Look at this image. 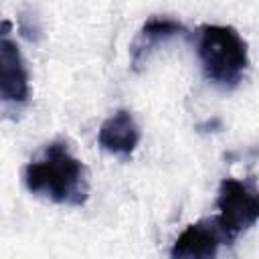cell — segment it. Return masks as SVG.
I'll list each match as a JSON object with an SVG mask.
<instances>
[{
    "label": "cell",
    "instance_id": "obj_1",
    "mask_svg": "<svg viewBox=\"0 0 259 259\" xmlns=\"http://www.w3.org/2000/svg\"><path fill=\"white\" fill-rule=\"evenodd\" d=\"M24 184L32 194L57 204L81 206L89 198V176L85 164L75 158L63 140L42 148L38 158L26 164Z\"/></svg>",
    "mask_w": 259,
    "mask_h": 259
},
{
    "label": "cell",
    "instance_id": "obj_2",
    "mask_svg": "<svg viewBox=\"0 0 259 259\" xmlns=\"http://www.w3.org/2000/svg\"><path fill=\"white\" fill-rule=\"evenodd\" d=\"M198 59L204 77L221 89H233L249 67L247 40L227 24H204L198 30Z\"/></svg>",
    "mask_w": 259,
    "mask_h": 259
},
{
    "label": "cell",
    "instance_id": "obj_3",
    "mask_svg": "<svg viewBox=\"0 0 259 259\" xmlns=\"http://www.w3.org/2000/svg\"><path fill=\"white\" fill-rule=\"evenodd\" d=\"M217 221L227 235L229 243H233L241 233L251 229L259 217V196L251 182L225 178L219 186L217 196Z\"/></svg>",
    "mask_w": 259,
    "mask_h": 259
},
{
    "label": "cell",
    "instance_id": "obj_4",
    "mask_svg": "<svg viewBox=\"0 0 259 259\" xmlns=\"http://www.w3.org/2000/svg\"><path fill=\"white\" fill-rule=\"evenodd\" d=\"M10 28V22H0V99L24 103L30 95V79L18 45L8 36Z\"/></svg>",
    "mask_w": 259,
    "mask_h": 259
},
{
    "label": "cell",
    "instance_id": "obj_5",
    "mask_svg": "<svg viewBox=\"0 0 259 259\" xmlns=\"http://www.w3.org/2000/svg\"><path fill=\"white\" fill-rule=\"evenodd\" d=\"M229 239L223 233L217 217L196 221L188 225L174 241L170 249V259H217L221 245Z\"/></svg>",
    "mask_w": 259,
    "mask_h": 259
},
{
    "label": "cell",
    "instance_id": "obj_6",
    "mask_svg": "<svg viewBox=\"0 0 259 259\" xmlns=\"http://www.w3.org/2000/svg\"><path fill=\"white\" fill-rule=\"evenodd\" d=\"M186 26L174 18L168 16H152L148 18L142 28L138 30L136 38L132 40L130 47V55H132V69L140 71L146 61L152 57V53H156L162 45L178 38V36H186Z\"/></svg>",
    "mask_w": 259,
    "mask_h": 259
},
{
    "label": "cell",
    "instance_id": "obj_7",
    "mask_svg": "<svg viewBox=\"0 0 259 259\" xmlns=\"http://www.w3.org/2000/svg\"><path fill=\"white\" fill-rule=\"evenodd\" d=\"M97 142L107 154L130 158L140 144V127L134 115L127 109H117L99 125Z\"/></svg>",
    "mask_w": 259,
    "mask_h": 259
}]
</instances>
